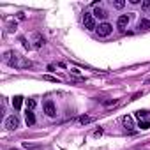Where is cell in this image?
<instances>
[{"instance_id": "obj_1", "label": "cell", "mask_w": 150, "mask_h": 150, "mask_svg": "<svg viewBox=\"0 0 150 150\" xmlns=\"http://www.w3.org/2000/svg\"><path fill=\"white\" fill-rule=\"evenodd\" d=\"M4 58H6V62H7L11 67H14V69H30V67H32V62H30L28 58H25V57H21V55H18V53H14V51H7Z\"/></svg>"}, {"instance_id": "obj_2", "label": "cell", "mask_w": 150, "mask_h": 150, "mask_svg": "<svg viewBox=\"0 0 150 150\" xmlns=\"http://www.w3.org/2000/svg\"><path fill=\"white\" fill-rule=\"evenodd\" d=\"M136 118L139 120V127L141 129H148L150 127V111L139 110V111H136Z\"/></svg>"}, {"instance_id": "obj_3", "label": "cell", "mask_w": 150, "mask_h": 150, "mask_svg": "<svg viewBox=\"0 0 150 150\" xmlns=\"http://www.w3.org/2000/svg\"><path fill=\"white\" fill-rule=\"evenodd\" d=\"M83 25H85L87 30H94V28H97V27H96V18H94L92 13H85V14H83Z\"/></svg>"}, {"instance_id": "obj_4", "label": "cell", "mask_w": 150, "mask_h": 150, "mask_svg": "<svg viewBox=\"0 0 150 150\" xmlns=\"http://www.w3.org/2000/svg\"><path fill=\"white\" fill-rule=\"evenodd\" d=\"M6 127H7L9 131H16V129L20 127V118H18L16 115L7 117V118H6Z\"/></svg>"}, {"instance_id": "obj_5", "label": "cell", "mask_w": 150, "mask_h": 150, "mask_svg": "<svg viewBox=\"0 0 150 150\" xmlns=\"http://www.w3.org/2000/svg\"><path fill=\"white\" fill-rule=\"evenodd\" d=\"M96 30H97V34H99L101 37H106V35H110V34L113 32V27H111L110 23H106V21H104V23H101Z\"/></svg>"}, {"instance_id": "obj_6", "label": "cell", "mask_w": 150, "mask_h": 150, "mask_svg": "<svg viewBox=\"0 0 150 150\" xmlns=\"http://www.w3.org/2000/svg\"><path fill=\"white\" fill-rule=\"evenodd\" d=\"M44 113L48 117H55L57 115V108H55V103L53 101H46L44 103Z\"/></svg>"}, {"instance_id": "obj_7", "label": "cell", "mask_w": 150, "mask_h": 150, "mask_svg": "<svg viewBox=\"0 0 150 150\" xmlns=\"http://www.w3.org/2000/svg\"><path fill=\"white\" fill-rule=\"evenodd\" d=\"M127 23H129V16H127V14L118 16V20H117V27H118V28H125Z\"/></svg>"}, {"instance_id": "obj_8", "label": "cell", "mask_w": 150, "mask_h": 150, "mask_svg": "<svg viewBox=\"0 0 150 150\" xmlns=\"http://www.w3.org/2000/svg\"><path fill=\"white\" fill-rule=\"evenodd\" d=\"M92 14H94V18H101V20H104V18L108 16V13H106V11H104L103 7H96Z\"/></svg>"}, {"instance_id": "obj_9", "label": "cell", "mask_w": 150, "mask_h": 150, "mask_svg": "<svg viewBox=\"0 0 150 150\" xmlns=\"http://www.w3.org/2000/svg\"><path fill=\"white\" fill-rule=\"evenodd\" d=\"M122 124H124L125 129H132V127H134V120H132V117H129V115H125V117L122 118Z\"/></svg>"}, {"instance_id": "obj_10", "label": "cell", "mask_w": 150, "mask_h": 150, "mask_svg": "<svg viewBox=\"0 0 150 150\" xmlns=\"http://www.w3.org/2000/svg\"><path fill=\"white\" fill-rule=\"evenodd\" d=\"M25 122H27V125H34V124H35V117H34V113H32L30 110H27V115H25Z\"/></svg>"}, {"instance_id": "obj_11", "label": "cell", "mask_w": 150, "mask_h": 150, "mask_svg": "<svg viewBox=\"0 0 150 150\" xmlns=\"http://www.w3.org/2000/svg\"><path fill=\"white\" fill-rule=\"evenodd\" d=\"M21 104H23V97H21V96H16V97L13 99V106H14V110H20Z\"/></svg>"}, {"instance_id": "obj_12", "label": "cell", "mask_w": 150, "mask_h": 150, "mask_svg": "<svg viewBox=\"0 0 150 150\" xmlns=\"http://www.w3.org/2000/svg\"><path fill=\"white\" fill-rule=\"evenodd\" d=\"M138 27H139L141 30H150V21H148V20H141Z\"/></svg>"}, {"instance_id": "obj_13", "label": "cell", "mask_w": 150, "mask_h": 150, "mask_svg": "<svg viewBox=\"0 0 150 150\" xmlns=\"http://www.w3.org/2000/svg\"><path fill=\"white\" fill-rule=\"evenodd\" d=\"M34 37H35V48H41V46L44 44V39H42V37H41L39 34H35Z\"/></svg>"}, {"instance_id": "obj_14", "label": "cell", "mask_w": 150, "mask_h": 150, "mask_svg": "<svg viewBox=\"0 0 150 150\" xmlns=\"http://www.w3.org/2000/svg\"><path fill=\"white\" fill-rule=\"evenodd\" d=\"M35 104H37V103H35L34 99H27V110H30V111H32V110L35 108Z\"/></svg>"}, {"instance_id": "obj_15", "label": "cell", "mask_w": 150, "mask_h": 150, "mask_svg": "<svg viewBox=\"0 0 150 150\" xmlns=\"http://www.w3.org/2000/svg\"><path fill=\"white\" fill-rule=\"evenodd\" d=\"M113 6H115L117 9H122V7L125 6V2H124V0H115V2H113Z\"/></svg>"}, {"instance_id": "obj_16", "label": "cell", "mask_w": 150, "mask_h": 150, "mask_svg": "<svg viewBox=\"0 0 150 150\" xmlns=\"http://www.w3.org/2000/svg\"><path fill=\"white\" fill-rule=\"evenodd\" d=\"M90 122H92V117H81L80 118V124H83V125L85 124H90Z\"/></svg>"}, {"instance_id": "obj_17", "label": "cell", "mask_w": 150, "mask_h": 150, "mask_svg": "<svg viewBox=\"0 0 150 150\" xmlns=\"http://www.w3.org/2000/svg\"><path fill=\"white\" fill-rule=\"evenodd\" d=\"M23 146H25L27 150H37V148H39V145H30V143H23Z\"/></svg>"}, {"instance_id": "obj_18", "label": "cell", "mask_w": 150, "mask_h": 150, "mask_svg": "<svg viewBox=\"0 0 150 150\" xmlns=\"http://www.w3.org/2000/svg\"><path fill=\"white\" fill-rule=\"evenodd\" d=\"M42 80H48V81H53V83H58V78H55V76H42Z\"/></svg>"}, {"instance_id": "obj_19", "label": "cell", "mask_w": 150, "mask_h": 150, "mask_svg": "<svg viewBox=\"0 0 150 150\" xmlns=\"http://www.w3.org/2000/svg\"><path fill=\"white\" fill-rule=\"evenodd\" d=\"M148 7H150V2H146V0H145V2H143V9H145V11H146V9H148Z\"/></svg>"}]
</instances>
